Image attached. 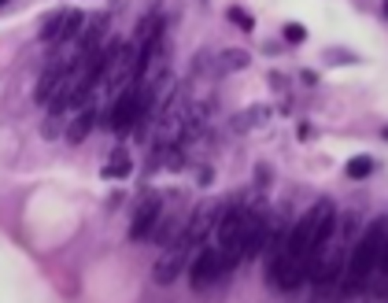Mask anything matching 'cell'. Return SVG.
Here are the masks:
<instances>
[{
  "label": "cell",
  "instance_id": "6da1fadb",
  "mask_svg": "<svg viewBox=\"0 0 388 303\" xmlns=\"http://www.w3.org/2000/svg\"><path fill=\"white\" fill-rule=\"evenodd\" d=\"M385 244H388V218H373L366 233L359 237L352 259H347V274H344V296L355 293V288L366 285V278L381 267V255H385Z\"/></svg>",
  "mask_w": 388,
  "mask_h": 303
},
{
  "label": "cell",
  "instance_id": "7a4b0ae2",
  "mask_svg": "<svg viewBox=\"0 0 388 303\" xmlns=\"http://www.w3.org/2000/svg\"><path fill=\"white\" fill-rule=\"evenodd\" d=\"M222 215H226V207H218V204H200V207L189 215L185 230H181V241H185L189 248H200V244H203V237L211 233V230H218Z\"/></svg>",
  "mask_w": 388,
  "mask_h": 303
},
{
  "label": "cell",
  "instance_id": "3957f363",
  "mask_svg": "<svg viewBox=\"0 0 388 303\" xmlns=\"http://www.w3.org/2000/svg\"><path fill=\"white\" fill-rule=\"evenodd\" d=\"M218 274H226V255H222V248H200L196 259H192V267H189L192 288H207L211 281H218Z\"/></svg>",
  "mask_w": 388,
  "mask_h": 303
},
{
  "label": "cell",
  "instance_id": "277c9868",
  "mask_svg": "<svg viewBox=\"0 0 388 303\" xmlns=\"http://www.w3.org/2000/svg\"><path fill=\"white\" fill-rule=\"evenodd\" d=\"M189 252H192V248H189L185 241H178V244L166 248V252L159 255V262H155V270H152L155 285H174L178 274L189 267Z\"/></svg>",
  "mask_w": 388,
  "mask_h": 303
},
{
  "label": "cell",
  "instance_id": "5b68a950",
  "mask_svg": "<svg viewBox=\"0 0 388 303\" xmlns=\"http://www.w3.org/2000/svg\"><path fill=\"white\" fill-rule=\"evenodd\" d=\"M137 118H141V89L129 85L126 93H119L115 104H111V129H115V134H126Z\"/></svg>",
  "mask_w": 388,
  "mask_h": 303
},
{
  "label": "cell",
  "instance_id": "8992f818",
  "mask_svg": "<svg viewBox=\"0 0 388 303\" xmlns=\"http://www.w3.org/2000/svg\"><path fill=\"white\" fill-rule=\"evenodd\" d=\"M159 218H163V196H148V200L137 207V215H134L129 241H145V237H152L155 226H159Z\"/></svg>",
  "mask_w": 388,
  "mask_h": 303
},
{
  "label": "cell",
  "instance_id": "52a82bcc",
  "mask_svg": "<svg viewBox=\"0 0 388 303\" xmlns=\"http://www.w3.org/2000/svg\"><path fill=\"white\" fill-rule=\"evenodd\" d=\"M71 67H63V63H48V67L41 71V78H37V89H34V100L37 104H52V97L59 93L63 78H67Z\"/></svg>",
  "mask_w": 388,
  "mask_h": 303
},
{
  "label": "cell",
  "instance_id": "ba28073f",
  "mask_svg": "<svg viewBox=\"0 0 388 303\" xmlns=\"http://www.w3.org/2000/svg\"><path fill=\"white\" fill-rule=\"evenodd\" d=\"M93 122H96V111H93V108L78 111L74 122L67 126V144H82V141L89 137V129H93Z\"/></svg>",
  "mask_w": 388,
  "mask_h": 303
},
{
  "label": "cell",
  "instance_id": "9c48e42d",
  "mask_svg": "<svg viewBox=\"0 0 388 303\" xmlns=\"http://www.w3.org/2000/svg\"><path fill=\"white\" fill-rule=\"evenodd\" d=\"M266 118H270V108H263V104H255V108H248L240 118H233V129H237V134H248V129L263 126Z\"/></svg>",
  "mask_w": 388,
  "mask_h": 303
},
{
  "label": "cell",
  "instance_id": "30bf717a",
  "mask_svg": "<svg viewBox=\"0 0 388 303\" xmlns=\"http://www.w3.org/2000/svg\"><path fill=\"white\" fill-rule=\"evenodd\" d=\"M129 170H134V163H129V155H126V148H115L111 152V160H108V167H103V178H129Z\"/></svg>",
  "mask_w": 388,
  "mask_h": 303
},
{
  "label": "cell",
  "instance_id": "8fae6325",
  "mask_svg": "<svg viewBox=\"0 0 388 303\" xmlns=\"http://www.w3.org/2000/svg\"><path fill=\"white\" fill-rule=\"evenodd\" d=\"M248 52L244 48H229V52H222V59H218V74H226V71H244L248 67Z\"/></svg>",
  "mask_w": 388,
  "mask_h": 303
},
{
  "label": "cell",
  "instance_id": "7c38bea8",
  "mask_svg": "<svg viewBox=\"0 0 388 303\" xmlns=\"http://www.w3.org/2000/svg\"><path fill=\"white\" fill-rule=\"evenodd\" d=\"M82 22H85V15L78 8H71V11H63V26H59V41H71V37L82 30Z\"/></svg>",
  "mask_w": 388,
  "mask_h": 303
},
{
  "label": "cell",
  "instance_id": "4fadbf2b",
  "mask_svg": "<svg viewBox=\"0 0 388 303\" xmlns=\"http://www.w3.org/2000/svg\"><path fill=\"white\" fill-rule=\"evenodd\" d=\"M347 178H352V181H359V178H370L373 174V160H370V155H355V160H347Z\"/></svg>",
  "mask_w": 388,
  "mask_h": 303
},
{
  "label": "cell",
  "instance_id": "5bb4252c",
  "mask_svg": "<svg viewBox=\"0 0 388 303\" xmlns=\"http://www.w3.org/2000/svg\"><path fill=\"white\" fill-rule=\"evenodd\" d=\"M229 19L237 22V26H240L244 34H252V30H255V19H252L248 11H244V8H229Z\"/></svg>",
  "mask_w": 388,
  "mask_h": 303
},
{
  "label": "cell",
  "instance_id": "9a60e30c",
  "mask_svg": "<svg viewBox=\"0 0 388 303\" xmlns=\"http://www.w3.org/2000/svg\"><path fill=\"white\" fill-rule=\"evenodd\" d=\"M285 41H292V45L307 41V26L303 22H289V26H285Z\"/></svg>",
  "mask_w": 388,
  "mask_h": 303
},
{
  "label": "cell",
  "instance_id": "2e32d148",
  "mask_svg": "<svg viewBox=\"0 0 388 303\" xmlns=\"http://www.w3.org/2000/svg\"><path fill=\"white\" fill-rule=\"evenodd\" d=\"M385 19H388V4H385Z\"/></svg>",
  "mask_w": 388,
  "mask_h": 303
},
{
  "label": "cell",
  "instance_id": "e0dca14e",
  "mask_svg": "<svg viewBox=\"0 0 388 303\" xmlns=\"http://www.w3.org/2000/svg\"><path fill=\"white\" fill-rule=\"evenodd\" d=\"M385 137H388V126H385Z\"/></svg>",
  "mask_w": 388,
  "mask_h": 303
}]
</instances>
